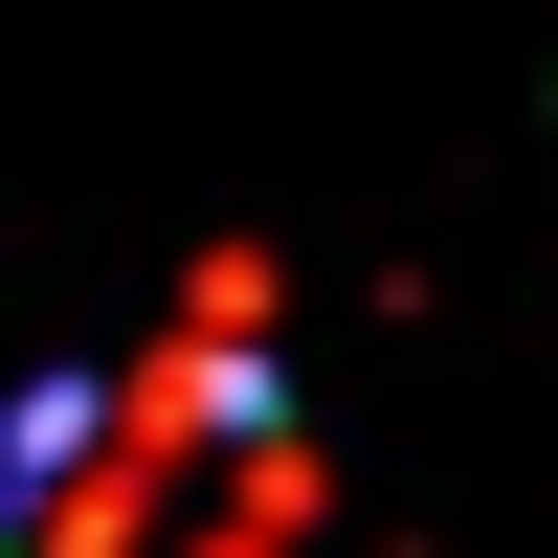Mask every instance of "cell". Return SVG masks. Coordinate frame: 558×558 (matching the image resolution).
<instances>
[{"instance_id": "cell-1", "label": "cell", "mask_w": 558, "mask_h": 558, "mask_svg": "<svg viewBox=\"0 0 558 558\" xmlns=\"http://www.w3.org/2000/svg\"><path fill=\"white\" fill-rule=\"evenodd\" d=\"M313 536V425L246 380L223 313H179L134 380H23L0 425V558H291Z\"/></svg>"}]
</instances>
